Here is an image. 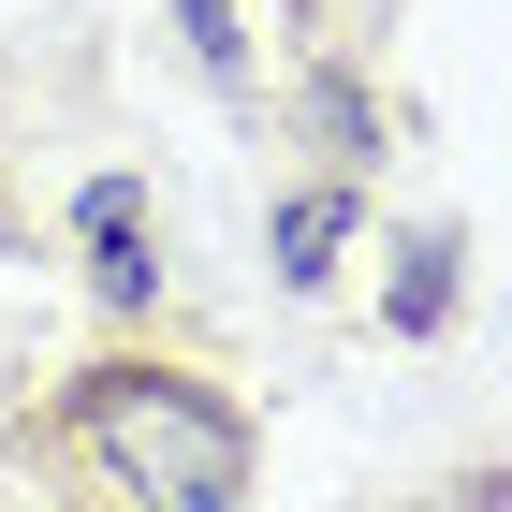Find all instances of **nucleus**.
Segmentation results:
<instances>
[{
  "label": "nucleus",
  "mask_w": 512,
  "mask_h": 512,
  "mask_svg": "<svg viewBox=\"0 0 512 512\" xmlns=\"http://www.w3.org/2000/svg\"><path fill=\"white\" fill-rule=\"evenodd\" d=\"M176 30H191L205 74H235V0H176Z\"/></svg>",
  "instance_id": "nucleus-4"
},
{
  "label": "nucleus",
  "mask_w": 512,
  "mask_h": 512,
  "mask_svg": "<svg viewBox=\"0 0 512 512\" xmlns=\"http://www.w3.org/2000/svg\"><path fill=\"white\" fill-rule=\"evenodd\" d=\"M337 235H352V205H337V191H293V220H278V278H322Z\"/></svg>",
  "instance_id": "nucleus-3"
},
{
  "label": "nucleus",
  "mask_w": 512,
  "mask_h": 512,
  "mask_svg": "<svg viewBox=\"0 0 512 512\" xmlns=\"http://www.w3.org/2000/svg\"><path fill=\"white\" fill-rule=\"evenodd\" d=\"M74 220H88V278H103V308H147V278H161V264H147V191L103 176Z\"/></svg>",
  "instance_id": "nucleus-2"
},
{
  "label": "nucleus",
  "mask_w": 512,
  "mask_h": 512,
  "mask_svg": "<svg viewBox=\"0 0 512 512\" xmlns=\"http://www.w3.org/2000/svg\"><path fill=\"white\" fill-rule=\"evenodd\" d=\"M74 439H88V469H103L118 512H235V483H249V425L220 395L161 381V366H103Z\"/></svg>",
  "instance_id": "nucleus-1"
}]
</instances>
